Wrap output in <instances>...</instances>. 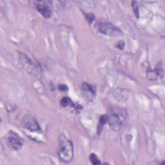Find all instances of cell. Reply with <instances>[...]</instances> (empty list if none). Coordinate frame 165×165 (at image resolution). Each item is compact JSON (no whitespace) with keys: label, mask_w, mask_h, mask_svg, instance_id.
Masks as SVG:
<instances>
[{"label":"cell","mask_w":165,"mask_h":165,"mask_svg":"<svg viewBox=\"0 0 165 165\" xmlns=\"http://www.w3.org/2000/svg\"><path fill=\"white\" fill-rule=\"evenodd\" d=\"M7 145L10 150L17 151L22 148L23 140L16 133L11 131L7 138Z\"/></svg>","instance_id":"277c9868"},{"label":"cell","mask_w":165,"mask_h":165,"mask_svg":"<svg viewBox=\"0 0 165 165\" xmlns=\"http://www.w3.org/2000/svg\"><path fill=\"white\" fill-rule=\"evenodd\" d=\"M60 104L63 107H67L68 106H74L72 101L68 97H64L60 101Z\"/></svg>","instance_id":"30bf717a"},{"label":"cell","mask_w":165,"mask_h":165,"mask_svg":"<svg viewBox=\"0 0 165 165\" xmlns=\"http://www.w3.org/2000/svg\"><path fill=\"white\" fill-rule=\"evenodd\" d=\"M87 19L88 21L90 22H92L93 19H94V16L93 14H87Z\"/></svg>","instance_id":"9a60e30c"},{"label":"cell","mask_w":165,"mask_h":165,"mask_svg":"<svg viewBox=\"0 0 165 165\" xmlns=\"http://www.w3.org/2000/svg\"><path fill=\"white\" fill-rule=\"evenodd\" d=\"M153 71H154L155 75L156 76V77L157 78L160 77H162L164 76V70H163V67H162V64L161 63V61H159L157 65L156 66V68H154V70H153Z\"/></svg>","instance_id":"9c48e42d"},{"label":"cell","mask_w":165,"mask_h":165,"mask_svg":"<svg viewBox=\"0 0 165 165\" xmlns=\"http://www.w3.org/2000/svg\"><path fill=\"white\" fill-rule=\"evenodd\" d=\"M22 125L30 132H40L41 127L35 117L31 115H25L22 119Z\"/></svg>","instance_id":"3957f363"},{"label":"cell","mask_w":165,"mask_h":165,"mask_svg":"<svg viewBox=\"0 0 165 165\" xmlns=\"http://www.w3.org/2000/svg\"><path fill=\"white\" fill-rule=\"evenodd\" d=\"M59 150L58 156L60 160L65 163L72 161L74 157V145L64 134H61L58 137Z\"/></svg>","instance_id":"6da1fadb"},{"label":"cell","mask_w":165,"mask_h":165,"mask_svg":"<svg viewBox=\"0 0 165 165\" xmlns=\"http://www.w3.org/2000/svg\"><path fill=\"white\" fill-rule=\"evenodd\" d=\"M81 90L82 96L88 101H92L96 96V88L92 85L83 82L81 85Z\"/></svg>","instance_id":"8992f818"},{"label":"cell","mask_w":165,"mask_h":165,"mask_svg":"<svg viewBox=\"0 0 165 165\" xmlns=\"http://www.w3.org/2000/svg\"><path fill=\"white\" fill-rule=\"evenodd\" d=\"M108 123V115L105 114L100 117L99 122L98 126V134H100L103 131V128L106 123Z\"/></svg>","instance_id":"ba28073f"},{"label":"cell","mask_w":165,"mask_h":165,"mask_svg":"<svg viewBox=\"0 0 165 165\" xmlns=\"http://www.w3.org/2000/svg\"><path fill=\"white\" fill-rule=\"evenodd\" d=\"M108 123L110 128L115 131L120 130L123 125L120 115L115 112H113L110 115H108Z\"/></svg>","instance_id":"5b68a950"},{"label":"cell","mask_w":165,"mask_h":165,"mask_svg":"<svg viewBox=\"0 0 165 165\" xmlns=\"http://www.w3.org/2000/svg\"><path fill=\"white\" fill-rule=\"evenodd\" d=\"M90 160L91 162L94 165H98L100 164L101 162L98 156L95 154H91L90 156Z\"/></svg>","instance_id":"8fae6325"},{"label":"cell","mask_w":165,"mask_h":165,"mask_svg":"<svg viewBox=\"0 0 165 165\" xmlns=\"http://www.w3.org/2000/svg\"><path fill=\"white\" fill-rule=\"evenodd\" d=\"M132 8L134 10V13L135 15L138 18L139 16V7H138L137 2H132Z\"/></svg>","instance_id":"7c38bea8"},{"label":"cell","mask_w":165,"mask_h":165,"mask_svg":"<svg viewBox=\"0 0 165 165\" xmlns=\"http://www.w3.org/2000/svg\"><path fill=\"white\" fill-rule=\"evenodd\" d=\"M36 7L39 13L45 18H50L52 16V12L50 7L45 2H36Z\"/></svg>","instance_id":"52a82bcc"},{"label":"cell","mask_w":165,"mask_h":165,"mask_svg":"<svg viewBox=\"0 0 165 165\" xmlns=\"http://www.w3.org/2000/svg\"><path fill=\"white\" fill-rule=\"evenodd\" d=\"M99 32L109 36L117 37L123 34L122 30L109 22H99L97 25Z\"/></svg>","instance_id":"7a4b0ae2"},{"label":"cell","mask_w":165,"mask_h":165,"mask_svg":"<svg viewBox=\"0 0 165 165\" xmlns=\"http://www.w3.org/2000/svg\"><path fill=\"white\" fill-rule=\"evenodd\" d=\"M58 88H59V90H61V91H63V92L68 90V87L66 86L65 85H60L58 86Z\"/></svg>","instance_id":"5bb4252c"},{"label":"cell","mask_w":165,"mask_h":165,"mask_svg":"<svg viewBox=\"0 0 165 165\" xmlns=\"http://www.w3.org/2000/svg\"><path fill=\"white\" fill-rule=\"evenodd\" d=\"M115 46L117 47V48H118L119 49L123 50L125 47V42L123 41H120L119 42H117Z\"/></svg>","instance_id":"4fadbf2b"}]
</instances>
